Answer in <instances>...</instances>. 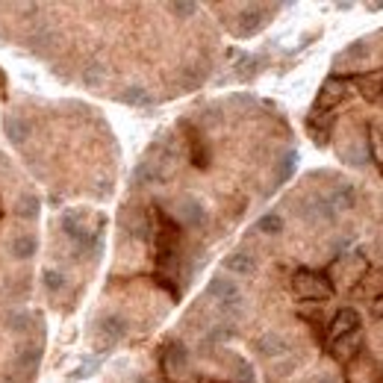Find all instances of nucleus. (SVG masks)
Masks as SVG:
<instances>
[{
	"label": "nucleus",
	"instance_id": "nucleus-1",
	"mask_svg": "<svg viewBox=\"0 0 383 383\" xmlns=\"http://www.w3.org/2000/svg\"><path fill=\"white\" fill-rule=\"evenodd\" d=\"M292 289L298 298H304V301H327V298H333V283L319 274V272H295L292 274Z\"/></svg>",
	"mask_w": 383,
	"mask_h": 383
},
{
	"label": "nucleus",
	"instance_id": "nucleus-2",
	"mask_svg": "<svg viewBox=\"0 0 383 383\" xmlns=\"http://www.w3.org/2000/svg\"><path fill=\"white\" fill-rule=\"evenodd\" d=\"M207 295L219 301L221 312H224V315H230V319H236V315L242 312L245 298H242L239 286H236V283H233L230 277H212V280H209V286H207Z\"/></svg>",
	"mask_w": 383,
	"mask_h": 383
},
{
	"label": "nucleus",
	"instance_id": "nucleus-3",
	"mask_svg": "<svg viewBox=\"0 0 383 383\" xmlns=\"http://www.w3.org/2000/svg\"><path fill=\"white\" fill-rule=\"evenodd\" d=\"M298 215H301L307 224H324V221L336 219V209H333L330 197L315 195V197H310V201H304L301 207H298Z\"/></svg>",
	"mask_w": 383,
	"mask_h": 383
},
{
	"label": "nucleus",
	"instance_id": "nucleus-4",
	"mask_svg": "<svg viewBox=\"0 0 383 383\" xmlns=\"http://www.w3.org/2000/svg\"><path fill=\"white\" fill-rule=\"evenodd\" d=\"M62 230H65V236H68L77 248H83V251H86V248H92V245L97 242V239H95V233L80 221V212H65V215H62Z\"/></svg>",
	"mask_w": 383,
	"mask_h": 383
},
{
	"label": "nucleus",
	"instance_id": "nucleus-5",
	"mask_svg": "<svg viewBox=\"0 0 383 383\" xmlns=\"http://www.w3.org/2000/svg\"><path fill=\"white\" fill-rule=\"evenodd\" d=\"M95 333L104 345H115V342H121L127 336V322L121 319V315H107V319L97 322Z\"/></svg>",
	"mask_w": 383,
	"mask_h": 383
},
{
	"label": "nucleus",
	"instance_id": "nucleus-6",
	"mask_svg": "<svg viewBox=\"0 0 383 383\" xmlns=\"http://www.w3.org/2000/svg\"><path fill=\"white\" fill-rule=\"evenodd\" d=\"M177 219L186 227H201L207 221V207L197 201V197H183L177 204Z\"/></svg>",
	"mask_w": 383,
	"mask_h": 383
},
{
	"label": "nucleus",
	"instance_id": "nucleus-7",
	"mask_svg": "<svg viewBox=\"0 0 383 383\" xmlns=\"http://www.w3.org/2000/svg\"><path fill=\"white\" fill-rule=\"evenodd\" d=\"M360 330V315L357 310H339L336 319H333V327H330V342H336L342 336H348V333Z\"/></svg>",
	"mask_w": 383,
	"mask_h": 383
},
{
	"label": "nucleus",
	"instance_id": "nucleus-8",
	"mask_svg": "<svg viewBox=\"0 0 383 383\" xmlns=\"http://www.w3.org/2000/svg\"><path fill=\"white\" fill-rule=\"evenodd\" d=\"M186 363H189V351L183 348L180 342H171L169 348H165V354H162V365H165V372L169 375H177L186 369Z\"/></svg>",
	"mask_w": 383,
	"mask_h": 383
},
{
	"label": "nucleus",
	"instance_id": "nucleus-9",
	"mask_svg": "<svg viewBox=\"0 0 383 383\" xmlns=\"http://www.w3.org/2000/svg\"><path fill=\"white\" fill-rule=\"evenodd\" d=\"M257 351L262 354V357H283L289 351V345H286V339L280 336V333H262V336L257 339Z\"/></svg>",
	"mask_w": 383,
	"mask_h": 383
},
{
	"label": "nucleus",
	"instance_id": "nucleus-10",
	"mask_svg": "<svg viewBox=\"0 0 383 383\" xmlns=\"http://www.w3.org/2000/svg\"><path fill=\"white\" fill-rule=\"evenodd\" d=\"M360 345H363V330H354V333H348V336L336 339L330 345V351L333 357H339V360H348V357H354L360 351Z\"/></svg>",
	"mask_w": 383,
	"mask_h": 383
},
{
	"label": "nucleus",
	"instance_id": "nucleus-11",
	"mask_svg": "<svg viewBox=\"0 0 383 383\" xmlns=\"http://www.w3.org/2000/svg\"><path fill=\"white\" fill-rule=\"evenodd\" d=\"M224 269L230 274H254L257 272V260L248 254V251H236V254H230L224 260Z\"/></svg>",
	"mask_w": 383,
	"mask_h": 383
},
{
	"label": "nucleus",
	"instance_id": "nucleus-12",
	"mask_svg": "<svg viewBox=\"0 0 383 383\" xmlns=\"http://www.w3.org/2000/svg\"><path fill=\"white\" fill-rule=\"evenodd\" d=\"M36 248H39V242L32 233H18V236H12V242H9V251L15 260H30L36 254Z\"/></svg>",
	"mask_w": 383,
	"mask_h": 383
},
{
	"label": "nucleus",
	"instance_id": "nucleus-13",
	"mask_svg": "<svg viewBox=\"0 0 383 383\" xmlns=\"http://www.w3.org/2000/svg\"><path fill=\"white\" fill-rule=\"evenodd\" d=\"M327 197H330L333 209H351L357 204V189L351 186V183H339V186L333 189Z\"/></svg>",
	"mask_w": 383,
	"mask_h": 383
},
{
	"label": "nucleus",
	"instance_id": "nucleus-14",
	"mask_svg": "<svg viewBox=\"0 0 383 383\" xmlns=\"http://www.w3.org/2000/svg\"><path fill=\"white\" fill-rule=\"evenodd\" d=\"M121 104H127V107H147V104H151V95H147L145 86H127L121 92Z\"/></svg>",
	"mask_w": 383,
	"mask_h": 383
},
{
	"label": "nucleus",
	"instance_id": "nucleus-15",
	"mask_svg": "<svg viewBox=\"0 0 383 383\" xmlns=\"http://www.w3.org/2000/svg\"><path fill=\"white\" fill-rule=\"evenodd\" d=\"M27 133H30V121L18 118V115H9L6 118V136L15 142V145H21L27 139Z\"/></svg>",
	"mask_w": 383,
	"mask_h": 383
},
{
	"label": "nucleus",
	"instance_id": "nucleus-16",
	"mask_svg": "<svg viewBox=\"0 0 383 383\" xmlns=\"http://www.w3.org/2000/svg\"><path fill=\"white\" fill-rule=\"evenodd\" d=\"M257 230L265 233V236H277V233L283 230V219L277 212H269V215H262V219L257 221Z\"/></svg>",
	"mask_w": 383,
	"mask_h": 383
},
{
	"label": "nucleus",
	"instance_id": "nucleus-17",
	"mask_svg": "<svg viewBox=\"0 0 383 383\" xmlns=\"http://www.w3.org/2000/svg\"><path fill=\"white\" fill-rule=\"evenodd\" d=\"M83 80H86V86H104L107 80V65L104 62H92L86 71H83Z\"/></svg>",
	"mask_w": 383,
	"mask_h": 383
},
{
	"label": "nucleus",
	"instance_id": "nucleus-18",
	"mask_svg": "<svg viewBox=\"0 0 383 383\" xmlns=\"http://www.w3.org/2000/svg\"><path fill=\"white\" fill-rule=\"evenodd\" d=\"M295 165H298V154H295V151L283 154V157H280V162H277V183L289 180V177H292V171H295Z\"/></svg>",
	"mask_w": 383,
	"mask_h": 383
},
{
	"label": "nucleus",
	"instance_id": "nucleus-19",
	"mask_svg": "<svg viewBox=\"0 0 383 383\" xmlns=\"http://www.w3.org/2000/svg\"><path fill=\"white\" fill-rule=\"evenodd\" d=\"M192 162L197 165V169H207L209 165V151L204 147L201 136H195V133H192Z\"/></svg>",
	"mask_w": 383,
	"mask_h": 383
},
{
	"label": "nucleus",
	"instance_id": "nucleus-20",
	"mask_svg": "<svg viewBox=\"0 0 383 383\" xmlns=\"http://www.w3.org/2000/svg\"><path fill=\"white\" fill-rule=\"evenodd\" d=\"M369 154L375 157V162L383 169V130H369Z\"/></svg>",
	"mask_w": 383,
	"mask_h": 383
},
{
	"label": "nucleus",
	"instance_id": "nucleus-21",
	"mask_svg": "<svg viewBox=\"0 0 383 383\" xmlns=\"http://www.w3.org/2000/svg\"><path fill=\"white\" fill-rule=\"evenodd\" d=\"M15 212L21 215V219H27V221H32L39 215V201L36 197H30V195H24L21 201H18V207H15Z\"/></svg>",
	"mask_w": 383,
	"mask_h": 383
},
{
	"label": "nucleus",
	"instance_id": "nucleus-22",
	"mask_svg": "<svg viewBox=\"0 0 383 383\" xmlns=\"http://www.w3.org/2000/svg\"><path fill=\"white\" fill-rule=\"evenodd\" d=\"M342 95H345V86H342V80H336V77H333V80H327V83H324L322 101H324V104H333V101H339Z\"/></svg>",
	"mask_w": 383,
	"mask_h": 383
},
{
	"label": "nucleus",
	"instance_id": "nucleus-23",
	"mask_svg": "<svg viewBox=\"0 0 383 383\" xmlns=\"http://www.w3.org/2000/svg\"><path fill=\"white\" fill-rule=\"evenodd\" d=\"M44 289L47 292H62L65 289V274L62 272H44Z\"/></svg>",
	"mask_w": 383,
	"mask_h": 383
},
{
	"label": "nucleus",
	"instance_id": "nucleus-24",
	"mask_svg": "<svg viewBox=\"0 0 383 383\" xmlns=\"http://www.w3.org/2000/svg\"><path fill=\"white\" fill-rule=\"evenodd\" d=\"M39 360V348H24V351L15 357V365H18V369H27V365H32Z\"/></svg>",
	"mask_w": 383,
	"mask_h": 383
},
{
	"label": "nucleus",
	"instance_id": "nucleus-25",
	"mask_svg": "<svg viewBox=\"0 0 383 383\" xmlns=\"http://www.w3.org/2000/svg\"><path fill=\"white\" fill-rule=\"evenodd\" d=\"M377 83H380L377 77H375V80H372V77H365V80H363V95H365V97H372V101H377V97H380V86H377Z\"/></svg>",
	"mask_w": 383,
	"mask_h": 383
},
{
	"label": "nucleus",
	"instance_id": "nucleus-26",
	"mask_svg": "<svg viewBox=\"0 0 383 383\" xmlns=\"http://www.w3.org/2000/svg\"><path fill=\"white\" fill-rule=\"evenodd\" d=\"M27 322H30V315L27 312H15V315H9V327L12 330H27Z\"/></svg>",
	"mask_w": 383,
	"mask_h": 383
},
{
	"label": "nucleus",
	"instance_id": "nucleus-27",
	"mask_svg": "<svg viewBox=\"0 0 383 383\" xmlns=\"http://www.w3.org/2000/svg\"><path fill=\"white\" fill-rule=\"evenodd\" d=\"M236 377H239L242 383H254V372H251V365H248V363H239Z\"/></svg>",
	"mask_w": 383,
	"mask_h": 383
},
{
	"label": "nucleus",
	"instance_id": "nucleus-28",
	"mask_svg": "<svg viewBox=\"0 0 383 383\" xmlns=\"http://www.w3.org/2000/svg\"><path fill=\"white\" fill-rule=\"evenodd\" d=\"M95 365H97V360H86V363H83V369H80V372H74L71 377H74V380H80V377L92 375V372H95Z\"/></svg>",
	"mask_w": 383,
	"mask_h": 383
},
{
	"label": "nucleus",
	"instance_id": "nucleus-29",
	"mask_svg": "<svg viewBox=\"0 0 383 383\" xmlns=\"http://www.w3.org/2000/svg\"><path fill=\"white\" fill-rule=\"evenodd\" d=\"M171 12H180L183 18H189V15L195 12V4H174V6H171Z\"/></svg>",
	"mask_w": 383,
	"mask_h": 383
},
{
	"label": "nucleus",
	"instance_id": "nucleus-30",
	"mask_svg": "<svg viewBox=\"0 0 383 383\" xmlns=\"http://www.w3.org/2000/svg\"><path fill=\"white\" fill-rule=\"evenodd\" d=\"M372 312H375V315H380V319H383V298H377V301H375Z\"/></svg>",
	"mask_w": 383,
	"mask_h": 383
},
{
	"label": "nucleus",
	"instance_id": "nucleus-31",
	"mask_svg": "<svg viewBox=\"0 0 383 383\" xmlns=\"http://www.w3.org/2000/svg\"><path fill=\"white\" fill-rule=\"evenodd\" d=\"M315 383H339L336 377H333V375H324V377H319V380H315Z\"/></svg>",
	"mask_w": 383,
	"mask_h": 383
},
{
	"label": "nucleus",
	"instance_id": "nucleus-32",
	"mask_svg": "<svg viewBox=\"0 0 383 383\" xmlns=\"http://www.w3.org/2000/svg\"><path fill=\"white\" fill-rule=\"evenodd\" d=\"M139 383H151V380H139Z\"/></svg>",
	"mask_w": 383,
	"mask_h": 383
}]
</instances>
